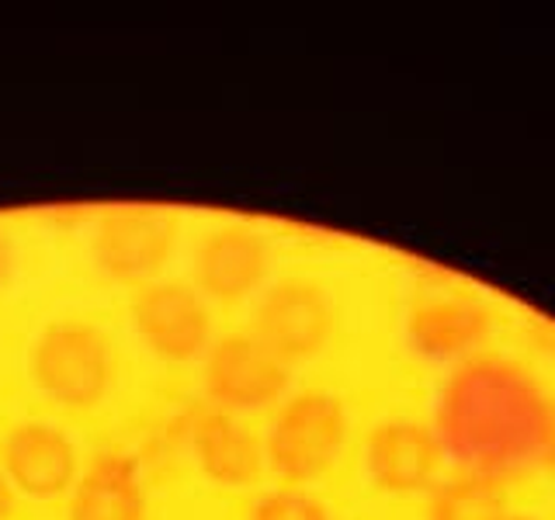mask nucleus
<instances>
[{"mask_svg":"<svg viewBox=\"0 0 555 520\" xmlns=\"http://www.w3.org/2000/svg\"><path fill=\"white\" fill-rule=\"evenodd\" d=\"M545 395L503 358H468L448 378L438 406V441L468 472L496 476L538 455Z\"/></svg>","mask_w":555,"mask_h":520,"instance_id":"1","label":"nucleus"},{"mask_svg":"<svg viewBox=\"0 0 555 520\" xmlns=\"http://www.w3.org/2000/svg\"><path fill=\"white\" fill-rule=\"evenodd\" d=\"M115 375L112 343L94 323L56 320L31 347V378L49 399L63 406H94Z\"/></svg>","mask_w":555,"mask_h":520,"instance_id":"2","label":"nucleus"},{"mask_svg":"<svg viewBox=\"0 0 555 520\" xmlns=\"http://www.w3.org/2000/svg\"><path fill=\"white\" fill-rule=\"evenodd\" d=\"M347 438V410L334 392H295L278 410L264 458L285 482H309L337 461Z\"/></svg>","mask_w":555,"mask_h":520,"instance_id":"3","label":"nucleus"},{"mask_svg":"<svg viewBox=\"0 0 555 520\" xmlns=\"http://www.w3.org/2000/svg\"><path fill=\"white\" fill-rule=\"evenodd\" d=\"M334 329V306L323 285L309 277H285L264 291L254 312V337L285 364L323 351Z\"/></svg>","mask_w":555,"mask_h":520,"instance_id":"4","label":"nucleus"},{"mask_svg":"<svg viewBox=\"0 0 555 520\" xmlns=\"http://www.w3.org/2000/svg\"><path fill=\"white\" fill-rule=\"evenodd\" d=\"M288 389V364L274 358L254 334H230L208 347L205 392L225 410L271 406Z\"/></svg>","mask_w":555,"mask_h":520,"instance_id":"5","label":"nucleus"},{"mask_svg":"<svg viewBox=\"0 0 555 520\" xmlns=\"http://www.w3.org/2000/svg\"><path fill=\"white\" fill-rule=\"evenodd\" d=\"M173 239H178V219L170 212L126 205L101 216L94 233V257L118 282H146L167 264Z\"/></svg>","mask_w":555,"mask_h":520,"instance_id":"6","label":"nucleus"},{"mask_svg":"<svg viewBox=\"0 0 555 520\" xmlns=\"http://www.w3.org/2000/svg\"><path fill=\"white\" fill-rule=\"evenodd\" d=\"M444 447L427 424L392 416L372 427L364 441V465L382 493H421L438 479Z\"/></svg>","mask_w":555,"mask_h":520,"instance_id":"7","label":"nucleus"},{"mask_svg":"<svg viewBox=\"0 0 555 520\" xmlns=\"http://www.w3.org/2000/svg\"><path fill=\"white\" fill-rule=\"evenodd\" d=\"M139 337L164 361H191L208 343V309L188 285H146L132 299Z\"/></svg>","mask_w":555,"mask_h":520,"instance_id":"8","label":"nucleus"},{"mask_svg":"<svg viewBox=\"0 0 555 520\" xmlns=\"http://www.w3.org/2000/svg\"><path fill=\"white\" fill-rule=\"evenodd\" d=\"M4 476L31 499H52L77 476V451L63 430L49 424H17L0 444Z\"/></svg>","mask_w":555,"mask_h":520,"instance_id":"9","label":"nucleus"},{"mask_svg":"<svg viewBox=\"0 0 555 520\" xmlns=\"http://www.w3.org/2000/svg\"><path fill=\"white\" fill-rule=\"evenodd\" d=\"M271 271L268 239L247 225H222L202 243L198 250V285L219 302H240Z\"/></svg>","mask_w":555,"mask_h":520,"instance_id":"10","label":"nucleus"},{"mask_svg":"<svg viewBox=\"0 0 555 520\" xmlns=\"http://www.w3.org/2000/svg\"><path fill=\"white\" fill-rule=\"evenodd\" d=\"M188 438L198 468L219 485H250L264 472V447L257 433L219 406L191 416Z\"/></svg>","mask_w":555,"mask_h":520,"instance_id":"11","label":"nucleus"},{"mask_svg":"<svg viewBox=\"0 0 555 520\" xmlns=\"http://www.w3.org/2000/svg\"><path fill=\"white\" fill-rule=\"evenodd\" d=\"M493 329V312L473 299H424L410 309L406 337L427 358H462Z\"/></svg>","mask_w":555,"mask_h":520,"instance_id":"12","label":"nucleus"},{"mask_svg":"<svg viewBox=\"0 0 555 520\" xmlns=\"http://www.w3.org/2000/svg\"><path fill=\"white\" fill-rule=\"evenodd\" d=\"M146 499L139 485L135 458L121 451H104L80 476L74 499H69V520H143Z\"/></svg>","mask_w":555,"mask_h":520,"instance_id":"13","label":"nucleus"},{"mask_svg":"<svg viewBox=\"0 0 555 520\" xmlns=\"http://www.w3.org/2000/svg\"><path fill=\"white\" fill-rule=\"evenodd\" d=\"M507 517V493L496 476L459 472L434 485L427 499V520H503Z\"/></svg>","mask_w":555,"mask_h":520,"instance_id":"14","label":"nucleus"},{"mask_svg":"<svg viewBox=\"0 0 555 520\" xmlns=\"http://www.w3.org/2000/svg\"><path fill=\"white\" fill-rule=\"evenodd\" d=\"M247 520H330V510L306 490H274L254 503Z\"/></svg>","mask_w":555,"mask_h":520,"instance_id":"15","label":"nucleus"},{"mask_svg":"<svg viewBox=\"0 0 555 520\" xmlns=\"http://www.w3.org/2000/svg\"><path fill=\"white\" fill-rule=\"evenodd\" d=\"M538 455L548 468H555V395L545 399L542 410V430H538Z\"/></svg>","mask_w":555,"mask_h":520,"instance_id":"16","label":"nucleus"},{"mask_svg":"<svg viewBox=\"0 0 555 520\" xmlns=\"http://www.w3.org/2000/svg\"><path fill=\"white\" fill-rule=\"evenodd\" d=\"M11 507H14V485L8 482L4 472H0V520L11 517Z\"/></svg>","mask_w":555,"mask_h":520,"instance_id":"17","label":"nucleus"},{"mask_svg":"<svg viewBox=\"0 0 555 520\" xmlns=\"http://www.w3.org/2000/svg\"><path fill=\"white\" fill-rule=\"evenodd\" d=\"M8 271H11V243L4 233H0V285L8 282Z\"/></svg>","mask_w":555,"mask_h":520,"instance_id":"18","label":"nucleus"},{"mask_svg":"<svg viewBox=\"0 0 555 520\" xmlns=\"http://www.w3.org/2000/svg\"><path fill=\"white\" fill-rule=\"evenodd\" d=\"M503 520H531V517H525V514H507Z\"/></svg>","mask_w":555,"mask_h":520,"instance_id":"19","label":"nucleus"}]
</instances>
